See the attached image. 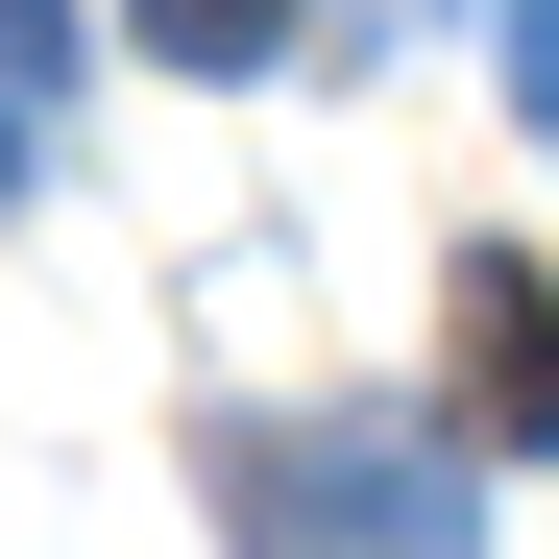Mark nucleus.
<instances>
[{"label":"nucleus","instance_id":"f03ea898","mask_svg":"<svg viewBox=\"0 0 559 559\" xmlns=\"http://www.w3.org/2000/svg\"><path fill=\"white\" fill-rule=\"evenodd\" d=\"M170 49H267V0H170Z\"/></svg>","mask_w":559,"mask_h":559},{"label":"nucleus","instance_id":"f257e3e1","mask_svg":"<svg viewBox=\"0 0 559 559\" xmlns=\"http://www.w3.org/2000/svg\"><path fill=\"white\" fill-rule=\"evenodd\" d=\"M462 414H487V438H559V317L511 293V267H462Z\"/></svg>","mask_w":559,"mask_h":559},{"label":"nucleus","instance_id":"7ed1b4c3","mask_svg":"<svg viewBox=\"0 0 559 559\" xmlns=\"http://www.w3.org/2000/svg\"><path fill=\"white\" fill-rule=\"evenodd\" d=\"M535 122H559V25H535Z\"/></svg>","mask_w":559,"mask_h":559}]
</instances>
